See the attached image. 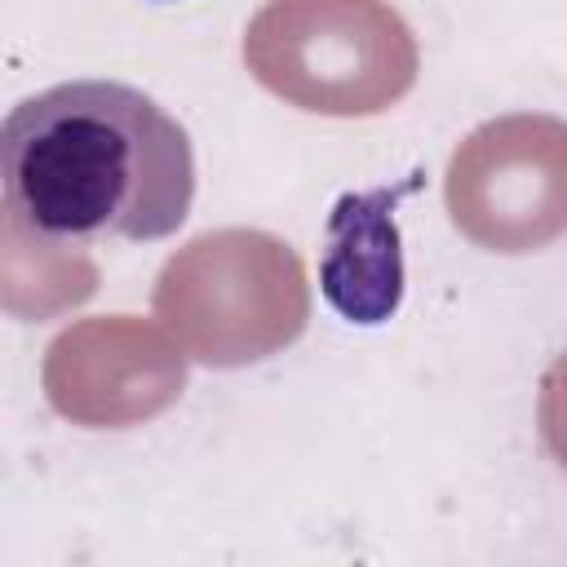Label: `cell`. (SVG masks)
<instances>
[{"label": "cell", "instance_id": "6", "mask_svg": "<svg viewBox=\"0 0 567 567\" xmlns=\"http://www.w3.org/2000/svg\"><path fill=\"white\" fill-rule=\"evenodd\" d=\"M412 182L394 190H363L341 195L328 217V244L319 284L332 310H341L350 323H381L399 310L403 297V252H399V226H394V199Z\"/></svg>", "mask_w": 567, "mask_h": 567}, {"label": "cell", "instance_id": "7", "mask_svg": "<svg viewBox=\"0 0 567 567\" xmlns=\"http://www.w3.org/2000/svg\"><path fill=\"white\" fill-rule=\"evenodd\" d=\"M27 230H31V244H22V230L4 217V306L18 319L40 323L93 297L97 266L84 257L80 239H53L35 226Z\"/></svg>", "mask_w": 567, "mask_h": 567}, {"label": "cell", "instance_id": "5", "mask_svg": "<svg viewBox=\"0 0 567 567\" xmlns=\"http://www.w3.org/2000/svg\"><path fill=\"white\" fill-rule=\"evenodd\" d=\"M182 341L137 315H93L58 332L44 350V399L89 430H124L159 416L186 385Z\"/></svg>", "mask_w": 567, "mask_h": 567}, {"label": "cell", "instance_id": "8", "mask_svg": "<svg viewBox=\"0 0 567 567\" xmlns=\"http://www.w3.org/2000/svg\"><path fill=\"white\" fill-rule=\"evenodd\" d=\"M536 421H540V439H545L549 456L567 470V354H558L540 377Z\"/></svg>", "mask_w": 567, "mask_h": 567}, {"label": "cell", "instance_id": "4", "mask_svg": "<svg viewBox=\"0 0 567 567\" xmlns=\"http://www.w3.org/2000/svg\"><path fill=\"white\" fill-rule=\"evenodd\" d=\"M452 226L487 252H536L567 235V120L518 111L478 124L447 159Z\"/></svg>", "mask_w": 567, "mask_h": 567}, {"label": "cell", "instance_id": "2", "mask_svg": "<svg viewBox=\"0 0 567 567\" xmlns=\"http://www.w3.org/2000/svg\"><path fill=\"white\" fill-rule=\"evenodd\" d=\"M151 306L195 363L244 368L306 332L310 284L301 257L279 235L221 226L164 261Z\"/></svg>", "mask_w": 567, "mask_h": 567}, {"label": "cell", "instance_id": "1", "mask_svg": "<svg viewBox=\"0 0 567 567\" xmlns=\"http://www.w3.org/2000/svg\"><path fill=\"white\" fill-rule=\"evenodd\" d=\"M0 173L4 204L53 239H164L195 199L186 128L120 80L22 97L0 133Z\"/></svg>", "mask_w": 567, "mask_h": 567}, {"label": "cell", "instance_id": "3", "mask_svg": "<svg viewBox=\"0 0 567 567\" xmlns=\"http://www.w3.org/2000/svg\"><path fill=\"white\" fill-rule=\"evenodd\" d=\"M252 80L310 115H381L421 71L412 27L385 0H266L244 31Z\"/></svg>", "mask_w": 567, "mask_h": 567}]
</instances>
